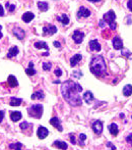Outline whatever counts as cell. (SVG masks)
<instances>
[{
  "label": "cell",
  "instance_id": "6da1fadb",
  "mask_svg": "<svg viewBox=\"0 0 132 150\" xmlns=\"http://www.w3.org/2000/svg\"><path fill=\"white\" fill-rule=\"evenodd\" d=\"M82 91V87L77 83L68 80L64 82L61 86V92L64 99L71 106H80L82 104L81 97L79 93Z\"/></svg>",
  "mask_w": 132,
  "mask_h": 150
},
{
  "label": "cell",
  "instance_id": "7a4b0ae2",
  "mask_svg": "<svg viewBox=\"0 0 132 150\" xmlns=\"http://www.w3.org/2000/svg\"><path fill=\"white\" fill-rule=\"evenodd\" d=\"M90 70L97 77L104 75L106 73V62L104 60V57L101 55L93 57L90 64Z\"/></svg>",
  "mask_w": 132,
  "mask_h": 150
},
{
  "label": "cell",
  "instance_id": "3957f363",
  "mask_svg": "<svg viewBox=\"0 0 132 150\" xmlns=\"http://www.w3.org/2000/svg\"><path fill=\"white\" fill-rule=\"evenodd\" d=\"M28 113L30 117L35 119H41L43 115V105L41 104H35L28 108Z\"/></svg>",
  "mask_w": 132,
  "mask_h": 150
},
{
  "label": "cell",
  "instance_id": "277c9868",
  "mask_svg": "<svg viewBox=\"0 0 132 150\" xmlns=\"http://www.w3.org/2000/svg\"><path fill=\"white\" fill-rule=\"evenodd\" d=\"M115 19H116V14H115V12L113 10H110V11H108L107 13L104 14V21L109 23L111 30H116L117 28Z\"/></svg>",
  "mask_w": 132,
  "mask_h": 150
},
{
  "label": "cell",
  "instance_id": "5b68a950",
  "mask_svg": "<svg viewBox=\"0 0 132 150\" xmlns=\"http://www.w3.org/2000/svg\"><path fill=\"white\" fill-rule=\"evenodd\" d=\"M57 32V28L53 25H48V26H45L43 28V34L44 35H48V36H52Z\"/></svg>",
  "mask_w": 132,
  "mask_h": 150
},
{
  "label": "cell",
  "instance_id": "8992f818",
  "mask_svg": "<svg viewBox=\"0 0 132 150\" xmlns=\"http://www.w3.org/2000/svg\"><path fill=\"white\" fill-rule=\"evenodd\" d=\"M92 128H93V131L95 132L97 135L102 134L103 129H104V127H103V123L101 122V121H96V122H94Z\"/></svg>",
  "mask_w": 132,
  "mask_h": 150
},
{
  "label": "cell",
  "instance_id": "52a82bcc",
  "mask_svg": "<svg viewBox=\"0 0 132 150\" xmlns=\"http://www.w3.org/2000/svg\"><path fill=\"white\" fill-rule=\"evenodd\" d=\"M84 38V33H82L80 31H74L73 35H72V39L74 40V42L79 44V43L82 42Z\"/></svg>",
  "mask_w": 132,
  "mask_h": 150
},
{
  "label": "cell",
  "instance_id": "ba28073f",
  "mask_svg": "<svg viewBox=\"0 0 132 150\" xmlns=\"http://www.w3.org/2000/svg\"><path fill=\"white\" fill-rule=\"evenodd\" d=\"M90 15V10L84 6H80V8L78 9V12H77V17H78V19H81V17H88Z\"/></svg>",
  "mask_w": 132,
  "mask_h": 150
},
{
  "label": "cell",
  "instance_id": "9c48e42d",
  "mask_svg": "<svg viewBox=\"0 0 132 150\" xmlns=\"http://www.w3.org/2000/svg\"><path fill=\"white\" fill-rule=\"evenodd\" d=\"M12 33H13V35L15 36L17 39H19V40H23V38H25V35H26L25 31H23L21 28H19V27L14 28L13 30H12Z\"/></svg>",
  "mask_w": 132,
  "mask_h": 150
},
{
  "label": "cell",
  "instance_id": "30bf717a",
  "mask_svg": "<svg viewBox=\"0 0 132 150\" xmlns=\"http://www.w3.org/2000/svg\"><path fill=\"white\" fill-rule=\"evenodd\" d=\"M50 124H51L52 126H54L55 128H57L59 132H62L63 131V128H62V126H61L60 120H59L58 117H52L51 120H50Z\"/></svg>",
  "mask_w": 132,
  "mask_h": 150
},
{
  "label": "cell",
  "instance_id": "8fae6325",
  "mask_svg": "<svg viewBox=\"0 0 132 150\" xmlns=\"http://www.w3.org/2000/svg\"><path fill=\"white\" fill-rule=\"evenodd\" d=\"M49 135V131L43 126H40L39 129H38V137L40 139H45Z\"/></svg>",
  "mask_w": 132,
  "mask_h": 150
},
{
  "label": "cell",
  "instance_id": "7c38bea8",
  "mask_svg": "<svg viewBox=\"0 0 132 150\" xmlns=\"http://www.w3.org/2000/svg\"><path fill=\"white\" fill-rule=\"evenodd\" d=\"M113 47L116 50H120L123 48V42H122V40H121L120 37L116 36V37L113 39Z\"/></svg>",
  "mask_w": 132,
  "mask_h": 150
},
{
  "label": "cell",
  "instance_id": "4fadbf2b",
  "mask_svg": "<svg viewBox=\"0 0 132 150\" xmlns=\"http://www.w3.org/2000/svg\"><path fill=\"white\" fill-rule=\"evenodd\" d=\"M88 45H90V49L92 50V51H94V50L100 51L101 50V44L98 42V40H90Z\"/></svg>",
  "mask_w": 132,
  "mask_h": 150
},
{
  "label": "cell",
  "instance_id": "5bb4252c",
  "mask_svg": "<svg viewBox=\"0 0 132 150\" xmlns=\"http://www.w3.org/2000/svg\"><path fill=\"white\" fill-rule=\"evenodd\" d=\"M34 17H35V14L34 13H32V12H26V13L23 14L21 19H23V21L25 23H30V21H32L34 19Z\"/></svg>",
  "mask_w": 132,
  "mask_h": 150
},
{
  "label": "cell",
  "instance_id": "9a60e30c",
  "mask_svg": "<svg viewBox=\"0 0 132 150\" xmlns=\"http://www.w3.org/2000/svg\"><path fill=\"white\" fill-rule=\"evenodd\" d=\"M10 117H11L12 122H19L23 117V115H21V112H19V111H11L10 112Z\"/></svg>",
  "mask_w": 132,
  "mask_h": 150
},
{
  "label": "cell",
  "instance_id": "2e32d148",
  "mask_svg": "<svg viewBox=\"0 0 132 150\" xmlns=\"http://www.w3.org/2000/svg\"><path fill=\"white\" fill-rule=\"evenodd\" d=\"M84 100L86 101V102L88 104L92 103V101L94 100V95H93V93H92L90 91H86V93L84 94Z\"/></svg>",
  "mask_w": 132,
  "mask_h": 150
},
{
  "label": "cell",
  "instance_id": "e0dca14e",
  "mask_svg": "<svg viewBox=\"0 0 132 150\" xmlns=\"http://www.w3.org/2000/svg\"><path fill=\"white\" fill-rule=\"evenodd\" d=\"M81 58H82V56H81L80 54H75V55H74V56L70 59V66H75L77 64H78L79 61L81 60Z\"/></svg>",
  "mask_w": 132,
  "mask_h": 150
},
{
  "label": "cell",
  "instance_id": "ac0fdd59",
  "mask_svg": "<svg viewBox=\"0 0 132 150\" xmlns=\"http://www.w3.org/2000/svg\"><path fill=\"white\" fill-rule=\"evenodd\" d=\"M17 53H19V47L17 46H13L11 47L9 50H8V53H7V57L8 58H11V57L15 56V55H17Z\"/></svg>",
  "mask_w": 132,
  "mask_h": 150
},
{
  "label": "cell",
  "instance_id": "d6986e66",
  "mask_svg": "<svg viewBox=\"0 0 132 150\" xmlns=\"http://www.w3.org/2000/svg\"><path fill=\"white\" fill-rule=\"evenodd\" d=\"M57 21H60L61 23H63V25H68L69 23V19H68V17L66 15V14H61V15H58L57 17Z\"/></svg>",
  "mask_w": 132,
  "mask_h": 150
},
{
  "label": "cell",
  "instance_id": "ffe728a7",
  "mask_svg": "<svg viewBox=\"0 0 132 150\" xmlns=\"http://www.w3.org/2000/svg\"><path fill=\"white\" fill-rule=\"evenodd\" d=\"M53 146H55V147L59 148L61 150H66L68 147L67 144L65 143V142H62V141H55L53 143Z\"/></svg>",
  "mask_w": 132,
  "mask_h": 150
},
{
  "label": "cell",
  "instance_id": "44dd1931",
  "mask_svg": "<svg viewBox=\"0 0 132 150\" xmlns=\"http://www.w3.org/2000/svg\"><path fill=\"white\" fill-rule=\"evenodd\" d=\"M7 83H8L9 87H11V88H13V87H16L17 85H19V83H17V80H16L15 77H14V76H12V75L8 77V79H7Z\"/></svg>",
  "mask_w": 132,
  "mask_h": 150
},
{
  "label": "cell",
  "instance_id": "7402d4cb",
  "mask_svg": "<svg viewBox=\"0 0 132 150\" xmlns=\"http://www.w3.org/2000/svg\"><path fill=\"white\" fill-rule=\"evenodd\" d=\"M109 131L113 136H117V134H118V132H119L118 126H117L116 124H111L109 126Z\"/></svg>",
  "mask_w": 132,
  "mask_h": 150
},
{
  "label": "cell",
  "instance_id": "603a6c76",
  "mask_svg": "<svg viewBox=\"0 0 132 150\" xmlns=\"http://www.w3.org/2000/svg\"><path fill=\"white\" fill-rule=\"evenodd\" d=\"M31 98H32L33 100H35V99H44L45 94L43 93V91H37L33 94L32 96H31Z\"/></svg>",
  "mask_w": 132,
  "mask_h": 150
},
{
  "label": "cell",
  "instance_id": "cb8c5ba5",
  "mask_svg": "<svg viewBox=\"0 0 132 150\" xmlns=\"http://www.w3.org/2000/svg\"><path fill=\"white\" fill-rule=\"evenodd\" d=\"M34 45H35V47H36V48H38V49H42V48H45V49H46L47 51H49L48 45H47L46 42H44V41H40V42H36Z\"/></svg>",
  "mask_w": 132,
  "mask_h": 150
},
{
  "label": "cell",
  "instance_id": "d4e9b609",
  "mask_svg": "<svg viewBox=\"0 0 132 150\" xmlns=\"http://www.w3.org/2000/svg\"><path fill=\"white\" fill-rule=\"evenodd\" d=\"M123 94H124V96H126V97L131 95L132 94V86L131 85H126V86L123 88Z\"/></svg>",
  "mask_w": 132,
  "mask_h": 150
},
{
  "label": "cell",
  "instance_id": "484cf974",
  "mask_svg": "<svg viewBox=\"0 0 132 150\" xmlns=\"http://www.w3.org/2000/svg\"><path fill=\"white\" fill-rule=\"evenodd\" d=\"M21 98H14V97H12V98H10V105L11 106H19L21 104Z\"/></svg>",
  "mask_w": 132,
  "mask_h": 150
},
{
  "label": "cell",
  "instance_id": "4316f807",
  "mask_svg": "<svg viewBox=\"0 0 132 150\" xmlns=\"http://www.w3.org/2000/svg\"><path fill=\"white\" fill-rule=\"evenodd\" d=\"M10 149H13V150H21L23 148V144L21 142H15L14 144H10L9 145Z\"/></svg>",
  "mask_w": 132,
  "mask_h": 150
},
{
  "label": "cell",
  "instance_id": "83f0119b",
  "mask_svg": "<svg viewBox=\"0 0 132 150\" xmlns=\"http://www.w3.org/2000/svg\"><path fill=\"white\" fill-rule=\"evenodd\" d=\"M38 7L40 8L41 11H46V10L48 9L49 5L47 2H38Z\"/></svg>",
  "mask_w": 132,
  "mask_h": 150
},
{
  "label": "cell",
  "instance_id": "f1b7e54d",
  "mask_svg": "<svg viewBox=\"0 0 132 150\" xmlns=\"http://www.w3.org/2000/svg\"><path fill=\"white\" fill-rule=\"evenodd\" d=\"M19 127H21V130H23V131H26V130L30 129V128L32 127V125L29 124L28 122H23V123H21V124L19 125ZM32 128H33V127H32Z\"/></svg>",
  "mask_w": 132,
  "mask_h": 150
},
{
  "label": "cell",
  "instance_id": "f546056e",
  "mask_svg": "<svg viewBox=\"0 0 132 150\" xmlns=\"http://www.w3.org/2000/svg\"><path fill=\"white\" fill-rule=\"evenodd\" d=\"M86 139V135L84 134H79V145L81 147H84V140Z\"/></svg>",
  "mask_w": 132,
  "mask_h": 150
},
{
  "label": "cell",
  "instance_id": "4dcf8cb0",
  "mask_svg": "<svg viewBox=\"0 0 132 150\" xmlns=\"http://www.w3.org/2000/svg\"><path fill=\"white\" fill-rule=\"evenodd\" d=\"M26 74L29 76H34L36 75V70H34V68H29L26 70Z\"/></svg>",
  "mask_w": 132,
  "mask_h": 150
},
{
  "label": "cell",
  "instance_id": "1f68e13d",
  "mask_svg": "<svg viewBox=\"0 0 132 150\" xmlns=\"http://www.w3.org/2000/svg\"><path fill=\"white\" fill-rule=\"evenodd\" d=\"M5 6H6V8H8V11H10V12H12L14 9H15V5H14V4L6 3V4H5Z\"/></svg>",
  "mask_w": 132,
  "mask_h": 150
},
{
  "label": "cell",
  "instance_id": "d6a6232c",
  "mask_svg": "<svg viewBox=\"0 0 132 150\" xmlns=\"http://www.w3.org/2000/svg\"><path fill=\"white\" fill-rule=\"evenodd\" d=\"M52 68V64L51 62H45L44 64H43V68H44V70H50Z\"/></svg>",
  "mask_w": 132,
  "mask_h": 150
},
{
  "label": "cell",
  "instance_id": "836d02e7",
  "mask_svg": "<svg viewBox=\"0 0 132 150\" xmlns=\"http://www.w3.org/2000/svg\"><path fill=\"white\" fill-rule=\"evenodd\" d=\"M81 76H82V73H81L80 70H75V72L72 73V77H75V78H77V79L80 78Z\"/></svg>",
  "mask_w": 132,
  "mask_h": 150
},
{
  "label": "cell",
  "instance_id": "e575fe53",
  "mask_svg": "<svg viewBox=\"0 0 132 150\" xmlns=\"http://www.w3.org/2000/svg\"><path fill=\"white\" fill-rule=\"evenodd\" d=\"M54 74L56 75V77H61V76H62V70H61L60 68H56V70H54Z\"/></svg>",
  "mask_w": 132,
  "mask_h": 150
},
{
  "label": "cell",
  "instance_id": "d590c367",
  "mask_svg": "<svg viewBox=\"0 0 132 150\" xmlns=\"http://www.w3.org/2000/svg\"><path fill=\"white\" fill-rule=\"evenodd\" d=\"M126 141H127L128 143H130L132 145V134H129V136L126 137Z\"/></svg>",
  "mask_w": 132,
  "mask_h": 150
},
{
  "label": "cell",
  "instance_id": "8d00e7d4",
  "mask_svg": "<svg viewBox=\"0 0 132 150\" xmlns=\"http://www.w3.org/2000/svg\"><path fill=\"white\" fill-rule=\"evenodd\" d=\"M69 138H70V141H71V143H72V144H75V143H76V142H75V137H74L73 134H70Z\"/></svg>",
  "mask_w": 132,
  "mask_h": 150
},
{
  "label": "cell",
  "instance_id": "74e56055",
  "mask_svg": "<svg viewBox=\"0 0 132 150\" xmlns=\"http://www.w3.org/2000/svg\"><path fill=\"white\" fill-rule=\"evenodd\" d=\"M107 146H108V147H110L111 148L112 150H116V147H115V146L113 145V144L111 143V142H107V144H106Z\"/></svg>",
  "mask_w": 132,
  "mask_h": 150
},
{
  "label": "cell",
  "instance_id": "f35d334b",
  "mask_svg": "<svg viewBox=\"0 0 132 150\" xmlns=\"http://www.w3.org/2000/svg\"><path fill=\"white\" fill-rule=\"evenodd\" d=\"M4 115H5L4 110H0V123L2 122L3 117H4Z\"/></svg>",
  "mask_w": 132,
  "mask_h": 150
},
{
  "label": "cell",
  "instance_id": "ab89813d",
  "mask_svg": "<svg viewBox=\"0 0 132 150\" xmlns=\"http://www.w3.org/2000/svg\"><path fill=\"white\" fill-rule=\"evenodd\" d=\"M127 6H128V8L132 11V0H128Z\"/></svg>",
  "mask_w": 132,
  "mask_h": 150
},
{
  "label": "cell",
  "instance_id": "60d3db41",
  "mask_svg": "<svg viewBox=\"0 0 132 150\" xmlns=\"http://www.w3.org/2000/svg\"><path fill=\"white\" fill-rule=\"evenodd\" d=\"M53 44H54V46H55V47H57V48H60V47H61L60 42H58V41H55V42H54Z\"/></svg>",
  "mask_w": 132,
  "mask_h": 150
},
{
  "label": "cell",
  "instance_id": "b9f144b4",
  "mask_svg": "<svg viewBox=\"0 0 132 150\" xmlns=\"http://www.w3.org/2000/svg\"><path fill=\"white\" fill-rule=\"evenodd\" d=\"M4 15V10H3L2 5H0V17H3Z\"/></svg>",
  "mask_w": 132,
  "mask_h": 150
},
{
  "label": "cell",
  "instance_id": "7bdbcfd3",
  "mask_svg": "<svg viewBox=\"0 0 132 150\" xmlns=\"http://www.w3.org/2000/svg\"><path fill=\"white\" fill-rule=\"evenodd\" d=\"M100 27L101 28H105V21L104 19H102V21H100Z\"/></svg>",
  "mask_w": 132,
  "mask_h": 150
},
{
  "label": "cell",
  "instance_id": "ee69618b",
  "mask_svg": "<svg viewBox=\"0 0 132 150\" xmlns=\"http://www.w3.org/2000/svg\"><path fill=\"white\" fill-rule=\"evenodd\" d=\"M128 52H129V51H123L122 54H123V55H126V56H129L130 53H128Z\"/></svg>",
  "mask_w": 132,
  "mask_h": 150
},
{
  "label": "cell",
  "instance_id": "f6af8a7d",
  "mask_svg": "<svg viewBox=\"0 0 132 150\" xmlns=\"http://www.w3.org/2000/svg\"><path fill=\"white\" fill-rule=\"evenodd\" d=\"M29 68H34V64H33L32 61H31L30 64H29Z\"/></svg>",
  "mask_w": 132,
  "mask_h": 150
},
{
  "label": "cell",
  "instance_id": "bcb514c9",
  "mask_svg": "<svg viewBox=\"0 0 132 150\" xmlns=\"http://www.w3.org/2000/svg\"><path fill=\"white\" fill-rule=\"evenodd\" d=\"M88 1H90V2H99L101 0H88Z\"/></svg>",
  "mask_w": 132,
  "mask_h": 150
},
{
  "label": "cell",
  "instance_id": "7dc6e473",
  "mask_svg": "<svg viewBox=\"0 0 132 150\" xmlns=\"http://www.w3.org/2000/svg\"><path fill=\"white\" fill-rule=\"evenodd\" d=\"M1 29H2V27H1V26H0V31H1ZM2 33H1V32H0V38H2Z\"/></svg>",
  "mask_w": 132,
  "mask_h": 150
}]
</instances>
